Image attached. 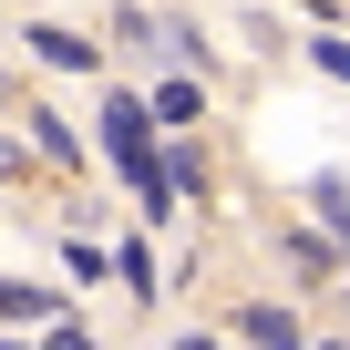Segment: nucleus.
<instances>
[{
	"label": "nucleus",
	"mask_w": 350,
	"mask_h": 350,
	"mask_svg": "<svg viewBox=\"0 0 350 350\" xmlns=\"http://www.w3.org/2000/svg\"><path fill=\"white\" fill-rule=\"evenodd\" d=\"M237 340H247V350H299V319H288V309H268V299H258V309H247V319H237Z\"/></svg>",
	"instance_id": "1"
},
{
	"label": "nucleus",
	"mask_w": 350,
	"mask_h": 350,
	"mask_svg": "<svg viewBox=\"0 0 350 350\" xmlns=\"http://www.w3.org/2000/svg\"><path fill=\"white\" fill-rule=\"evenodd\" d=\"M31 52H42V62H62V72H83V62H93V42H83V31H62V21H42V31H31Z\"/></svg>",
	"instance_id": "2"
},
{
	"label": "nucleus",
	"mask_w": 350,
	"mask_h": 350,
	"mask_svg": "<svg viewBox=\"0 0 350 350\" xmlns=\"http://www.w3.org/2000/svg\"><path fill=\"white\" fill-rule=\"evenodd\" d=\"M154 124H196V83H165L154 93Z\"/></svg>",
	"instance_id": "3"
},
{
	"label": "nucleus",
	"mask_w": 350,
	"mask_h": 350,
	"mask_svg": "<svg viewBox=\"0 0 350 350\" xmlns=\"http://www.w3.org/2000/svg\"><path fill=\"white\" fill-rule=\"evenodd\" d=\"M319 62H329V72H340V83H350V42H319Z\"/></svg>",
	"instance_id": "4"
},
{
	"label": "nucleus",
	"mask_w": 350,
	"mask_h": 350,
	"mask_svg": "<svg viewBox=\"0 0 350 350\" xmlns=\"http://www.w3.org/2000/svg\"><path fill=\"white\" fill-rule=\"evenodd\" d=\"M42 350H83V329H62V319H52V340H42Z\"/></svg>",
	"instance_id": "5"
},
{
	"label": "nucleus",
	"mask_w": 350,
	"mask_h": 350,
	"mask_svg": "<svg viewBox=\"0 0 350 350\" xmlns=\"http://www.w3.org/2000/svg\"><path fill=\"white\" fill-rule=\"evenodd\" d=\"M11 165H21V144H0V175H11Z\"/></svg>",
	"instance_id": "6"
},
{
	"label": "nucleus",
	"mask_w": 350,
	"mask_h": 350,
	"mask_svg": "<svg viewBox=\"0 0 350 350\" xmlns=\"http://www.w3.org/2000/svg\"><path fill=\"white\" fill-rule=\"evenodd\" d=\"M175 350H217V340H175Z\"/></svg>",
	"instance_id": "7"
}]
</instances>
